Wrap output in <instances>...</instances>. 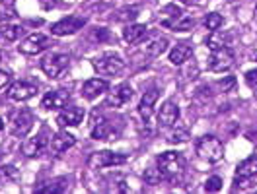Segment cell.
Returning a JSON list of instances; mask_svg holds the SVG:
<instances>
[{"label": "cell", "mask_w": 257, "mask_h": 194, "mask_svg": "<svg viewBox=\"0 0 257 194\" xmlns=\"http://www.w3.org/2000/svg\"><path fill=\"white\" fill-rule=\"evenodd\" d=\"M197 156L209 163H218L224 156V146L216 136L207 134L197 142Z\"/></svg>", "instance_id": "1"}, {"label": "cell", "mask_w": 257, "mask_h": 194, "mask_svg": "<svg viewBox=\"0 0 257 194\" xmlns=\"http://www.w3.org/2000/svg\"><path fill=\"white\" fill-rule=\"evenodd\" d=\"M156 163L164 178H176L183 171V165H185L183 156L179 152H164L156 158Z\"/></svg>", "instance_id": "2"}, {"label": "cell", "mask_w": 257, "mask_h": 194, "mask_svg": "<svg viewBox=\"0 0 257 194\" xmlns=\"http://www.w3.org/2000/svg\"><path fill=\"white\" fill-rule=\"evenodd\" d=\"M127 156L125 154H117V152H109V150H103V152H96L88 158V167L90 169H105V167H117V165H123L127 163Z\"/></svg>", "instance_id": "3"}, {"label": "cell", "mask_w": 257, "mask_h": 194, "mask_svg": "<svg viewBox=\"0 0 257 194\" xmlns=\"http://www.w3.org/2000/svg\"><path fill=\"white\" fill-rule=\"evenodd\" d=\"M255 177H257V156H251V158L243 160V162L236 167L234 184H236V188H240V190L241 188H249Z\"/></svg>", "instance_id": "4"}, {"label": "cell", "mask_w": 257, "mask_h": 194, "mask_svg": "<svg viewBox=\"0 0 257 194\" xmlns=\"http://www.w3.org/2000/svg\"><path fill=\"white\" fill-rule=\"evenodd\" d=\"M70 64V56L63 52H51L41 60V70L47 74L49 78H59Z\"/></svg>", "instance_id": "5"}, {"label": "cell", "mask_w": 257, "mask_h": 194, "mask_svg": "<svg viewBox=\"0 0 257 194\" xmlns=\"http://www.w3.org/2000/svg\"><path fill=\"white\" fill-rule=\"evenodd\" d=\"M234 50L230 47H222L218 50H212L209 56V70L212 72H226L234 66Z\"/></svg>", "instance_id": "6"}, {"label": "cell", "mask_w": 257, "mask_h": 194, "mask_svg": "<svg viewBox=\"0 0 257 194\" xmlns=\"http://www.w3.org/2000/svg\"><path fill=\"white\" fill-rule=\"evenodd\" d=\"M92 64L97 70V74H101V76H115V74H119L125 68V60H121L117 54H103V56L96 58Z\"/></svg>", "instance_id": "7"}, {"label": "cell", "mask_w": 257, "mask_h": 194, "mask_svg": "<svg viewBox=\"0 0 257 194\" xmlns=\"http://www.w3.org/2000/svg\"><path fill=\"white\" fill-rule=\"evenodd\" d=\"M86 26V18L78 16H68L59 20L57 24L51 26V33L57 37H64V35H74L76 32H80L82 28Z\"/></svg>", "instance_id": "8"}, {"label": "cell", "mask_w": 257, "mask_h": 194, "mask_svg": "<svg viewBox=\"0 0 257 194\" xmlns=\"http://www.w3.org/2000/svg\"><path fill=\"white\" fill-rule=\"evenodd\" d=\"M33 122H35V118H33L32 111L30 109H20L12 114V134L20 136V138L28 136L30 130L33 128Z\"/></svg>", "instance_id": "9"}, {"label": "cell", "mask_w": 257, "mask_h": 194, "mask_svg": "<svg viewBox=\"0 0 257 194\" xmlns=\"http://www.w3.org/2000/svg\"><path fill=\"white\" fill-rule=\"evenodd\" d=\"M49 45H51V41H49L47 35H43V33H33L30 37H26V39L18 45V48H20L22 54H39V52H43Z\"/></svg>", "instance_id": "10"}, {"label": "cell", "mask_w": 257, "mask_h": 194, "mask_svg": "<svg viewBox=\"0 0 257 194\" xmlns=\"http://www.w3.org/2000/svg\"><path fill=\"white\" fill-rule=\"evenodd\" d=\"M133 97V88L128 84H119L117 88H113V92H109V96L105 99V105L113 107V109H121L123 105H127Z\"/></svg>", "instance_id": "11"}, {"label": "cell", "mask_w": 257, "mask_h": 194, "mask_svg": "<svg viewBox=\"0 0 257 194\" xmlns=\"http://www.w3.org/2000/svg\"><path fill=\"white\" fill-rule=\"evenodd\" d=\"M82 120H84V109L76 107V105H66L61 109V113L57 116V122L59 126H78Z\"/></svg>", "instance_id": "12"}, {"label": "cell", "mask_w": 257, "mask_h": 194, "mask_svg": "<svg viewBox=\"0 0 257 194\" xmlns=\"http://www.w3.org/2000/svg\"><path fill=\"white\" fill-rule=\"evenodd\" d=\"M35 94H37V86L28 84V82H16V84H12V86L8 88V92H6L8 99L18 101V103H20V101H28V99H32Z\"/></svg>", "instance_id": "13"}, {"label": "cell", "mask_w": 257, "mask_h": 194, "mask_svg": "<svg viewBox=\"0 0 257 194\" xmlns=\"http://www.w3.org/2000/svg\"><path fill=\"white\" fill-rule=\"evenodd\" d=\"M47 148H49L47 136L41 132V134H37V136H33V138H28V140L24 142V146H22V152H24L26 158H39Z\"/></svg>", "instance_id": "14"}, {"label": "cell", "mask_w": 257, "mask_h": 194, "mask_svg": "<svg viewBox=\"0 0 257 194\" xmlns=\"http://www.w3.org/2000/svg\"><path fill=\"white\" fill-rule=\"evenodd\" d=\"M68 101H70V94L68 92H63V90H55V92H49L43 96L41 99V107L43 109H63L68 105Z\"/></svg>", "instance_id": "15"}, {"label": "cell", "mask_w": 257, "mask_h": 194, "mask_svg": "<svg viewBox=\"0 0 257 194\" xmlns=\"http://www.w3.org/2000/svg\"><path fill=\"white\" fill-rule=\"evenodd\" d=\"M177 120H179V107H177V103H174V101H164V105H162L160 111H158V122H160L162 126L170 128V126L176 124Z\"/></svg>", "instance_id": "16"}, {"label": "cell", "mask_w": 257, "mask_h": 194, "mask_svg": "<svg viewBox=\"0 0 257 194\" xmlns=\"http://www.w3.org/2000/svg\"><path fill=\"white\" fill-rule=\"evenodd\" d=\"M74 144H76V138H74L70 132H64V130L57 132V134L49 140V148H51L57 156H59V154H64L66 150H70Z\"/></svg>", "instance_id": "17"}, {"label": "cell", "mask_w": 257, "mask_h": 194, "mask_svg": "<svg viewBox=\"0 0 257 194\" xmlns=\"http://www.w3.org/2000/svg\"><path fill=\"white\" fill-rule=\"evenodd\" d=\"M109 90V84L105 80H101V78H92V80H88L84 84V88H82V96L86 97V99H97V97L101 96V94H105Z\"/></svg>", "instance_id": "18"}, {"label": "cell", "mask_w": 257, "mask_h": 194, "mask_svg": "<svg viewBox=\"0 0 257 194\" xmlns=\"http://www.w3.org/2000/svg\"><path fill=\"white\" fill-rule=\"evenodd\" d=\"M156 101H158V90H156V88L148 90L145 96H143V99H141L139 113H141V116L145 118V122H150V116H152V111H154Z\"/></svg>", "instance_id": "19"}, {"label": "cell", "mask_w": 257, "mask_h": 194, "mask_svg": "<svg viewBox=\"0 0 257 194\" xmlns=\"http://www.w3.org/2000/svg\"><path fill=\"white\" fill-rule=\"evenodd\" d=\"M148 33V28L143 24H128L127 28L123 30V39L127 41L128 45H135V43H141Z\"/></svg>", "instance_id": "20"}, {"label": "cell", "mask_w": 257, "mask_h": 194, "mask_svg": "<svg viewBox=\"0 0 257 194\" xmlns=\"http://www.w3.org/2000/svg\"><path fill=\"white\" fill-rule=\"evenodd\" d=\"M66 190H68V180L66 178H53V180L45 182L43 186L35 188L37 194H63Z\"/></svg>", "instance_id": "21"}, {"label": "cell", "mask_w": 257, "mask_h": 194, "mask_svg": "<svg viewBox=\"0 0 257 194\" xmlns=\"http://www.w3.org/2000/svg\"><path fill=\"white\" fill-rule=\"evenodd\" d=\"M191 45L189 43H177L176 47L172 48V52H170V62L172 64H183L185 60H189V56H191Z\"/></svg>", "instance_id": "22"}, {"label": "cell", "mask_w": 257, "mask_h": 194, "mask_svg": "<svg viewBox=\"0 0 257 194\" xmlns=\"http://www.w3.org/2000/svg\"><path fill=\"white\" fill-rule=\"evenodd\" d=\"M166 48H168V39L166 37H150L143 45V50L148 56H160Z\"/></svg>", "instance_id": "23"}, {"label": "cell", "mask_w": 257, "mask_h": 194, "mask_svg": "<svg viewBox=\"0 0 257 194\" xmlns=\"http://www.w3.org/2000/svg\"><path fill=\"white\" fill-rule=\"evenodd\" d=\"M92 138L94 140H115L117 138V130L113 128L107 120H101L92 130Z\"/></svg>", "instance_id": "24"}, {"label": "cell", "mask_w": 257, "mask_h": 194, "mask_svg": "<svg viewBox=\"0 0 257 194\" xmlns=\"http://www.w3.org/2000/svg\"><path fill=\"white\" fill-rule=\"evenodd\" d=\"M162 24H164L166 28L174 30V32H189L195 22H193V18H187L183 14V16L174 18V20H162Z\"/></svg>", "instance_id": "25"}, {"label": "cell", "mask_w": 257, "mask_h": 194, "mask_svg": "<svg viewBox=\"0 0 257 194\" xmlns=\"http://www.w3.org/2000/svg\"><path fill=\"white\" fill-rule=\"evenodd\" d=\"M205 43H207V47H209L210 50H218V48L228 47V45H230V35L216 30V32H210V35L207 37Z\"/></svg>", "instance_id": "26"}, {"label": "cell", "mask_w": 257, "mask_h": 194, "mask_svg": "<svg viewBox=\"0 0 257 194\" xmlns=\"http://www.w3.org/2000/svg\"><path fill=\"white\" fill-rule=\"evenodd\" d=\"M22 33H24L22 26H16V24H4V26L0 28V35H2L6 41H18Z\"/></svg>", "instance_id": "27"}, {"label": "cell", "mask_w": 257, "mask_h": 194, "mask_svg": "<svg viewBox=\"0 0 257 194\" xmlns=\"http://www.w3.org/2000/svg\"><path fill=\"white\" fill-rule=\"evenodd\" d=\"M18 178H20V171L14 165H2L0 167V182L10 184V182H16Z\"/></svg>", "instance_id": "28"}, {"label": "cell", "mask_w": 257, "mask_h": 194, "mask_svg": "<svg viewBox=\"0 0 257 194\" xmlns=\"http://www.w3.org/2000/svg\"><path fill=\"white\" fill-rule=\"evenodd\" d=\"M222 24H224V18L220 16V14H216V12H210V14H207V18H205V28H207L209 32L220 30Z\"/></svg>", "instance_id": "29"}, {"label": "cell", "mask_w": 257, "mask_h": 194, "mask_svg": "<svg viewBox=\"0 0 257 194\" xmlns=\"http://www.w3.org/2000/svg\"><path fill=\"white\" fill-rule=\"evenodd\" d=\"M189 130L187 128H176L170 136H168V142L170 144H185L189 140Z\"/></svg>", "instance_id": "30"}, {"label": "cell", "mask_w": 257, "mask_h": 194, "mask_svg": "<svg viewBox=\"0 0 257 194\" xmlns=\"http://www.w3.org/2000/svg\"><path fill=\"white\" fill-rule=\"evenodd\" d=\"M145 180L148 184H158L160 180H164V175L160 173V169H146Z\"/></svg>", "instance_id": "31"}, {"label": "cell", "mask_w": 257, "mask_h": 194, "mask_svg": "<svg viewBox=\"0 0 257 194\" xmlns=\"http://www.w3.org/2000/svg\"><path fill=\"white\" fill-rule=\"evenodd\" d=\"M222 188V178L220 177H210V178H207V182H205V190L207 192H218Z\"/></svg>", "instance_id": "32"}, {"label": "cell", "mask_w": 257, "mask_h": 194, "mask_svg": "<svg viewBox=\"0 0 257 194\" xmlns=\"http://www.w3.org/2000/svg\"><path fill=\"white\" fill-rule=\"evenodd\" d=\"M236 84H238V82H236L234 76H224L222 80L218 82V88H220L222 92H232V90L236 88Z\"/></svg>", "instance_id": "33"}, {"label": "cell", "mask_w": 257, "mask_h": 194, "mask_svg": "<svg viewBox=\"0 0 257 194\" xmlns=\"http://www.w3.org/2000/svg\"><path fill=\"white\" fill-rule=\"evenodd\" d=\"M164 14H166L164 20H174V18L183 16V10L177 8V6H166V8H164Z\"/></svg>", "instance_id": "34"}, {"label": "cell", "mask_w": 257, "mask_h": 194, "mask_svg": "<svg viewBox=\"0 0 257 194\" xmlns=\"http://www.w3.org/2000/svg\"><path fill=\"white\" fill-rule=\"evenodd\" d=\"M137 16H139V8L131 6V8H123V10H121V16H119V20H135Z\"/></svg>", "instance_id": "35"}, {"label": "cell", "mask_w": 257, "mask_h": 194, "mask_svg": "<svg viewBox=\"0 0 257 194\" xmlns=\"http://www.w3.org/2000/svg\"><path fill=\"white\" fill-rule=\"evenodd\" d=\"M245 82H247L251 88H257V68L255 70H249V72L245 74Z\"/></svg>", "instance_id": "36"}, {"label": "cell", "mask_w": 257, "mask_h": 194, "mask_svg": "<svg viewBox=\"0 0 257 194\" xmlns=\"http://www.w3.org/2000/svg\"><path fill=\"white\" fill-rule=\"evenodd\" d=\"M8 82H10V74H8L6 70H0V90H2L4 86H8Z\"/></svg>", "instance_id": "37"}, {"label": "cell", "mask_w": 257, "mask_h": 194, "mask_svg": "<svg viewBox=\"0 0 257 194\" xmlns=\"http://www.w3.org/2000/svg\"><path fill=\"white\" fill-rule=\"evenodd\" d=\"M43 4V8H53L55 6V0H39Z\"/></svg>", "instance_id": "38"}, {"label": "cell", "mask_w": 257, "mask_h": 194, "mask_svg": "<svg viewBox=\"0 0 257 194\" xmlns=\"http://www.w3.org/2000/svg\"><path fill=\"white\" fill-rule=\"evenodd\" d=\"M179 2H183V4H197V2H201V0H179Z\"/></svg>", "instance_id": "39"}, {"label": "cell", "mask_w": 257, "mask_h": 194, "mask_svg": "<svg viewBox=\"0 0 257 194\" xmlns=\"http://www.w3.org/2000/svg\"><path fill=\"white\" fill-rule=\"evenodd\" d=\"M4 128V118H2V116H0V130Z\"/></svg>", "instance_id": "40"}, {"label": "cell", "mask_w": 257, "mask_h": 194, "mask_svg": "<svg viewBox=\"0 0 257 194\" xmlns=\"http://www.w3.org/2000/svg\"><path fill=\"white\" fill-rule=\"evenodd\" d=\"M255 10H257V4H255Z\"/></svg>", "instance_id": "41"}, {"label": "cell", "mask_w": 257, "mask_h": 194, "mask_svg": "<svg viewBox=\"0 0 257 194\" xmlns=\"http://www.w3.org/2000/svg\"><path fill=\"white\" fill-rule=\"evenodd\" d=\"M0 2H4V0H0Z\"/></svg>", "instance_id": "42"}, {"label": "cell", "mask_w": 257, "mask_h": 194, "mask_svg": "<svg viewBox=\"0 0 257 194\" xmlns=\"http://www.w3.org/2000/svg\"><path fill=\"white\" fill-rule=\"evenodd\" d=\"M0 58H2V54H0Z\"/></svg>", "instance_id": "43"}]
</instances>
